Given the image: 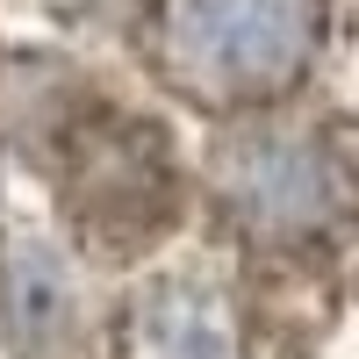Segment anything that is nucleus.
<instances>
[{
  "label": "nucleus",
  "instance_id": "nucleus-1",
  "mask_svg": "<svg viewBox=\"0 0 359 359\" xmlns=\"http://www.w3.org/2000/svg\"><path fill=\"white\" fill-rule=\"evenodd\" d=\"M323 0H158L151 65L201 108H259L309 72Z\"/></svg>",
  "mask_w": 359,
  "mask_h": 359
},
{
  "label": "nucleus",
  "instance_id": "nucleus-2",
  "mask_svg": "<svg viewBox=\"0 0 359 359\" xmlns=\"http://www.w3.org/2000/svg\"><path fill=\"white\" fill-rule=\"evenodd\" d=\"M72 223L101 252H130L172 223V158L158 130L115 123L79 144L72 158Z\"/></svg>",
  "mask_w": 359,
  "mask_h": 359
},
{
  "label": "nucleus",
  "instance_id": "nucleus-3",
  "mask_svg": "<svg viewBox=\"0 0 359 359\" xmlns=\"http://www.w3.org/2000/svg\"><path fill=\"white\" fill-rule=\"evenodd\" d=\"M216 194L252 237H309V230L331 223L338 172L302 137H252L237 151H223Z\"/></svg>",
  "mask_w": 359,
  "mask_h": 359
}]
</instances>
